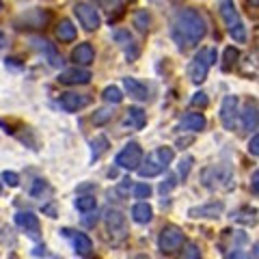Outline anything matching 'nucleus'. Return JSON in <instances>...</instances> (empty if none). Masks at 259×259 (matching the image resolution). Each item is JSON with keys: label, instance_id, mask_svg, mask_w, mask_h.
Instances as JSON below:
<instances>
[{"label": "nucleus", "instance_id": "nucleus-1", "mask_svg": "<svg viewBox=\"0 0 259 259\" xmlns=\"http://www.w3.org/2000/svg\"><path fill=\"white\" fill-rule=\"evenodd\" d=\"M207 32V24L203 20V15L194 9H182L175 15L173 20V41L177 44L180 50H188V48H194L201 39L205 37Z\"/></svg>", "mask_w": 259, "mask_h": 259}, {"label": "nucleus", "instance_id": "nucleus-2", "mask_svg": "<svg viewBox=\"0 0 259 259\" xmlns=\"http://www.w3.org/2000/svg\"><path fill=\"white\" fill-rule=\"evenodd\" d=\"M201 184H203L207 190L229 192L236 188V175H233V168L227 164V162H221V164H212V166L203 168Z\"/></svg>", "mask_w": 259, "mask_h": 259}, {"label": "nucleus", "instance_id": "nucleus-3", "mask_svg": "<svg viewBox=\"0 0 259 259\" xmlns=\"http://www.w3.org/2000/svg\"><path fill=\"white\" fill-rule=\"evenodd\" d=\"M218 11H221V18H223L225 26H227V30H229L233 41L244 44L246 41V26L240 18L236 5H233V0H218Z\"/></svg>", "mask_w": 259, "mask_h": 259}, {"label": "nucleus", "instance_id": "nucleus-4", "mask_svg": "<svg viewBox=\"0 0 259 259\" xmlns=\"http://www.w3.org/2000/svg\"><path fill=\"white\" fill-rule=\"evenodd\" d=\"M175 151L171 147H158L156 151H151L147 158L143 160V164L139 166V175L141 177H156L160 173H164L168 164L173 162Z\"/></svg>", "mask_w": 259, "mask_h": 259}, {"label": "nucleus", "instance_id": "nucleus-5", "mask_svg": "<svg viewBox=\"0 0 259 259\" xmlns=\"http://www.w3.org/2000/svg\"><path fill=\"white\" fill-rule=\"evenodd\" d=\"M216 63V50L214 48H201L199 54L194 56L188 65V78L194 84H201L207 78L209 67Z\"/></svg>", "mask_w": 259, "mask_h": 259}, {"label": "nucleus", "instance_id": "nucleus-6", "mask_svg": "<svg viewBox=\"0 0 259 259\" xmlns=\"http://www.w3.org/2000/svg\"><path fill=\"white\" fill-rule=\"evenodd\" d=\"M74 13H76V18L80 22V26H82L84 30L93 32V30L100 28L102 18H100V13H97V9L91 3H87V0H78V3L74 5Z\"/></svg>", "mask_w": 259, "mask_h": 259}, {"label": "nucleus", "instance_id": "nucleus-7", "mask_svg": "<svg viewBox=\"0 0 259 259\" xmlns=\"http://www.w3.org/2000/svg\"><path fill=\"white\" fill-rule=\"evenodd\" d=\"M182 244H184V231L180 229V227H175V225L162 227V231L158 236V246H160L162 253L171 255V253H175V250H180Z\"/></svg>", "mask_w": 259, "mask_h": 259}, {"label": "nucleus", "instance_id": "nucleus-8", "mask_svg": "<svg viewBox=\"0 0 259 259\" xmlns=\"http://www.w3.org/2000/svg\"><path fill=\"white\" fill-rule=\"evenodd\" d=\"M117 166L125 168V171H139L143 164V149L139 143H127L123 149L117 153Z\"/></svg>", "mask_w": 259, "mask_h": 259}, {"label": "nucleus", "instance_id": "nucleus-9", "mask_svg": "<svg viewBox=\"0 0 259 259\" xmlns=\"http://www.w3.org/2000/svg\"><path fill=\"white\" fill-rule=\"evenodd\" d=\"M221 121L225 130L233 132L238 123V97L236 95H227L223 100V106H221Z\"/></svg>", "mask_w": 259, "mask_h": 259}, {"label": "nucleus", "instance_id": "nucleus-10", "mask_svg": "<svg viewBox=\"0 0 259 259\" xmlns=\"http://www.w3.org/2000/svg\"><path fill=\"white\" fill-rule=\"evenodd\" d=\"M59 82L61 84H87L91 82V71L89 69H82V67H74V69H65L59 74Z\"/></svg>", "mask_w": 259, "mask_h": 259}, {"label": "nucleus", "instance_id": "nucleus-11", "mask_svg": "<svg viewBox=\"0 0 259 259\" xmlns=\"http://www.w3.org/2000/svg\"><path fill=\"white\" fill-rule=\"evenodd\" d=\"M15 225H18L22 231H26L32 240L39 238V231H41L39 229V218L32 212H18L15 214Z\"/></svg>", "mask_w": 259, "mask_h": 259}, {"label": "nucleus", "instance_id": "nucleus-12", "mask_svg": "<svg viewBox=\"0 0 259 259\" xmlns=\"http://www.w3.org/2000/svg\"><path fill=\"white\" fill-rule=\"evenodd\" d=\"M61 108L67 110V112H78L82 110L84 106L91 104V97L89 95H82V93H63L61 95Z\"/></svg>", "mask_w": 259, "mask_h": 259}, {"label": "nucleus", "instance_id": "nucleus-13", "mask_svg": "<svg viewBox=\"0 0 259 259\" xmlns=\"http://www.w3.org/2000/svg\"><path fill=\"white\" fill-rule=\"evenodd\" d=\"M223 209H225L223 201H212V203H205V205H199V207H190L188 216L190 218H218L223 214Z\"/></svg>", "mask_w": 259, "mask_h": 259}, {"label": "nucleus", "instance_id": "nucleus-14", "mask_svg": "<svg viewBox=\"0 0 259 259\" xmlns=\"http://www.w3.org/2000/svg\"><path fill=\"white\" fill-rule=\"evenodd\" d=\"M63 233L71 240V244H74L76 253L78 255H89L93 250V242L91 238L87 236V233H78V231H69V229H63Z\"/></svg>", "mask_w": 259, "mask_h": 259}, {"label": "nucleus", "instance_id": "nucleus-15", "mask_svg": "<svg viewBox=\"0 0 259 259\" xmlns=\"http://www.w3.org/2000/svg\"><path fill=\"white\" fill-rule=\"evenodd\" d=\"M30 44H32V48H35V50H39L41 54H46V56H48V61H50V65H54V67H59V65L63 63V59L59 56V52H56V48H54L50 41H46V39L35 37Z\"/></svg>", "mask_w": 259, "mask_h": 259}, {"label": "nucleus", "instance_id": "nucleus-16", "mask_svg": "<svg viewBox=\"0 0 259 259\" xmlns=\"http://www.w3.org/2000/svg\"><path fill=\"white\" fill-rule=\"evenodd\" d=\"M180 127L186 132H201L205 127V117L201 112H186L180 121Z\"/></svg>", "mask_w": 259, "mask_h": 259}, {"label": "nucleus", "instance_id": "nucleus-17", "mask_svg": "<svg viewBox=\"0 0 259 259\" xmlns=\"http://www.w3.org/2000/svg\"><path fill=\"white\" fill-rule=\"evenodd\" d=\"M71 61H74L76 65H91L95 61V50L91 44H80L74 52H71Z\"/></svg>", "mask_w": 259, "mask_h": 259}, {"label": "nucleus", "instance_id": "nucleus-18", "mask_svg": "<svg viewBox=\"0 0 259 259\" xmlns=\"http://www.w3.org/2000/svg\"><path fill=\"white\" fill-rule=\"evenodd\" d=\"M240 117H242V127L246 130V132H250V130H257L259 125V108L255 106V104H246L244 110L240 112Z\"/></svg>", "mask_w": 259, "mask_h": 259}, {"label": "nucleus", "instance_id": "nucleus-19", "mask_svg": "<svg viewBox=\"0 0 259 259\" xmlns=\"http://www.w3.org/2000/svg\"><path fill=\"white\" fill-rule=\"evenodd\" d=\"M123 87H125L127 95L134 97V100H147L149 97V89L143 82H139L136 78H123Z\"/></svg>", "mask_w": 259, "mask_h": 259}, {"label": "nucleus", "instance_id": "nucleus-20", "mask_svg": "<svg viewBox=\"0 0 259 259\" xmlns=\"http://www.w3.org/2000/svg\"><path fill=\"white\" fill-rule=\"evenodd\" d=\"M231 221L233 223H240V225H246V227H255L257 225V209L253 207H240L236 212H231Z\"/></svg>", "mask_w": 259, "mask_h": 259}, {"label": "nucleus", "instance_id": "nucleus-21", "mask_svg": "<svg viewBox=\"0 0 259 259\" xmlns=\"http://www.w3.org/2000/svg\"><path fill=\"white\" fill-rule=\"evenodd\" d=\"M125 112H127V115H125V123L130 127H134V130H143L145 127V123H147V115H145L143 108L132 106V108H127Z\"/></svg>", "mask_w": 259, "mask_h": 259}, {"label": "nucleus", "instance_id": "nucleus-22", "mask_svg": "<svg viewBox=\"0 0 259 259\" xmlns=\"http://www.w3.org/2000/svg\"><path fill=\"white\" fill-rule=\"evenodd\" d=\"M56 39H59L61 44L74 41L76 39V26L69 20H61L59 24H56Z\"/></svg>", "mask_w": 259, "mask_h": 259}, {"label": "nucleus", "instance_id": "nucleus-23", "mask_svg": "<svg viewBox=\"0 0 259 259\" xmlns=\"http://www.w3.org/2000/svg\"><path fill=\"white\" fill-rule=\"evenodd\" d=\"M132 218L139 225H147L151 218H153V209H151V205L149 203H136L134 207H132Z\"/></svg>", "mask_w": 259, "mask_h": 259}, {"label": "nucleus", "instance_id": "nucleus-24", "mask_svg": "<svg viewBox=\"0 0 259 259\" xmlns=\"http://www.w3.org/2000/svg\"><path fill=\"white\" fill-rule=\"evenodd\" d=\"M106 225H108V229L115 233L117 229H123L125 227V216L119 212V209H108L106 212Z\"/></svg>", "mask_w": 259, "mask_h": 259}, {"label": "nucleus", "instance_id": "nucleus-25", "mask_svg": "<svg viewBox=\"0 0 259 259\" xmlns=\"http://www.w3.org/2000/svg\"><path fill=\"white\" fill-rule=\"evenodd\" d=\"M115 41L121 46V48H125V54H130V48H132V50H136L139 52V48L134 46V39H132V35H130L127 30H115Z\"/></svg>", "mask_w": 259, "mask_h": 259}, {"label": "nucleus", "instance_id": "nucleus-26", "mask_svg": "<svg viewBox=\"0 0 259 259\" xmlns=\"http://www.w3.org/2000/svg\"><path fill=\"white\" fill-rule=\"evenodd\" d=\"M106 149H108V139L106 136H97V139H93L91 141V160H97Z\"/></svg>", "mask_w": 259, "mask_h": 259}, {"label": "nucleus", "instance_id": "nucleus-27", "mask_svg": "<svg viewBox=\"0 0 259 259\" xmlns=\"http://www.w3.org/2000/svg\"><path fill=\"white\" fill-rule=\"evenodd\" d=\"M102 97H104V102H108V104H121L123 102V93H121L119 87H106Z\"/></svg>", "mask_w": 259, "mask_h": 259}, {"label": "nucleus", "instance_id": "nucleus-28", "mask_svg": "<svg viewBox=\"0 0 259 259\" xmlns=\"http://www.w3.org/2000/svg\"><path fill=\"white\" fill-rule=\"evenodd\" d=\"M76 207L80 209V212L89 214V212H93V209L97 207V201H95V197H91V194H87V197H78L76 199Z\"/></svg>", "mask_w": 259, "mask_h": 259}, {"label": "nucleus", "instance_id": "nucleus-29", "mask_svg": "<svg viewBox=\"0 0 259 259\" xmlns=\"http://www.w3.org/2000/svg\"><path fill=\"white\" fill-rule=\"evenodd\" d=\"M149 24H151V15L147 11H136L134 13V26L139 28L141 32H147L149 30Z\"/></svg>", "mask_w": 259, "mask_h": 259}, {"label": "nucleus", "instance_id": "nucleus-30", "mask_svg": "<svg viewBox=\"0 0 259 259\" xmlns=\"http://www.w3.org/2000/svg\"><path fill=\"white\" fill-rule=\"evenodd\" d=\"M110 119H112V112H110L108 108H100V110H97L95 115H93V123H95V125H104V123H106V121H110Z\"/></svg>", "mask_w": 259, "mask_h": 259}, {"label": "nucleus", "instance_id": "nucleus-31", "mask_svg": "<svg viewBox=\"0 0 259 259\" xmlns=\"http://www.w3.org/2000/svg\"><path fill=\"white\" fill-rule=\"evenodd\" d=\"M192 158L190 156H186L182 162H180V168H177V175H180L182 177V180H186V177H188V171H190V168H192Z\"/></svg>", "mask_w": 259, "mask_h": 259}, {"label": "nucleus", "instance_id": "nucleus-32", "mask_svg": "<svg viewBox=\"0 0 259 259\" xmlns=\"http://www.w3.org/2000/svg\"><path fill=\"white\" fill-rule=\"evenodd\" d=\"M182 259H201V250H199V246L197 244H186V250H184V255H182Z\"/></svg>", "mask_w": 259, "mask_h": 259}, {"label": "nucleus", "instance_id": "nucleus-33", "mask_svg": "<svg viewBox=\"0 0 259 259\" xmlns=\"http://www.w3.org/2000/svg\"><path fill=\"white\" fill-rule=\"evenodd\" d=\"M207 102H209V100H207V95H205L203 91H199V93H194V95H192L190 106H194V108H197V106H199V108H205V106H207Z\"/></svg>", "mask_w": 259, "mask_h": 259}, {"label": "nucleus", "instance_id": "nucleus-34", "mask_svg": "<svg viewBox=\"0 0 259 259\" xmlns=\"http://www.w3.org/2000/svg\"><path fill=\"white\" fill-rule=\"evenodd\" d=\"M236 59H238V50L236 48H227L225 50V65H223V69H229L233 63H236Z\"/></svg>", "mask_w": 259, "mask_h": 259}, {"label": "nucleus", "instance_id": "nucleus-35", "mask_svg": "<svg viewBox=\"0 0 259 259\" xmlns=\"http://www.w3.org/2000/svg\"><path fill=\"white\" fill-rule=\"evenodd\" d=\"M134 194H136V199H147L151 194V186L149 184H136L134 186Z\"/></svg>", "mask_w": 259, "mask_h": 259}, {"label": "nucleus", "instance_id": "nucleus-36", "mask_svg": "<svg viewBox=\"0 0 259 259\" xmlns=\"http://www.w3.org/2000/svg\"><path fill=\"white\" fill-rule=\"evenodd\" d=\"M3 182L9 184L11 188H18V186H20V175L13 173V171H5V173H3Z\"/></svg>", "mask_w": 259, "mask_h": 259}, {"label": "nucleus", "instance_id": "nucleus-37", "mask_svg": "<svg viewBox=\"0 0 259 259\" xmlns=\"http://www.w3.org/2000/svg\"><path fill=\"white\" fill-rule=\"evenodd\" d=\"M175 186H177V177H175V175H168L166 180L160 184V192H162V194H166V192H171Z\"/></svg>", "mask_w": 259, "mask_h": 259}, {"label": "nucleus", "instance_id": "nucleus-38", "mask_svg": "<svg viewBox=\"0 0 259 259\" xmlns=\"http://www.w3.org/2000/svg\"><path fill=\"white\" fill-rule=\"evenodd\" d=\"M121 3L123 0H100V7L106 11H112V9H121Z\"/></svg>", "mask_w": 259, "mask_h": 259}, {"label": "nucleus", "instance_id": "nucleus-39", "mask_svg": "<svg viewBox=\"0 0 259 259\" xmlns=\"http://www.w3.org/2000/svg\"><path fill=\"white\" fill-rule=\"evenodd\" d=\"M248 151L253 153V156H259V132L250 139V143H248Z\"/></svg>", "mask_w": 259, "mask_h": 259}, {"label": "nucleus", "instance_id": "nucleus-40", "mask_svg": "<svg viewBox=\"0 0 259 259\" xmlns=\"http://www.w3.org/2000/svg\"><path fill=\"white\" fill-rule=\"evenodd\" d=\"M225 259H248V255L242 253V250H238V248H233V250H229V253L225 255Z\"/></svg>", "mask_w": 259, "mask_h": 259}, {"label": "nucleus", "instance_id": "nucleus-41", "mask_svg": "<svg viewBox=\"0 0 259 259\" xmlns=\"http://www.w3.org/2000/svg\"><path fill=\"white\" fill-rule=\"evenodd\" d=\"M250 188H253L255 194H259V171H255L253 177H250Z\"/></svg>", "mask_w": 259, "mask_h": 259}, {"label": "nucleus", "instance_id": "nucleus-42", "mask_svg": "<svg viewBox=\"0 0 259 259\" xmlns=\"http://www.w3.org/2000/svg\"><path fill=\"white\" fill-rule=\"evenodd\" d=\"M44 212L50 216V218H56V209H54V205H46V207H44Z\"/></svg>", "mask_w": 259, "mask_h": 259}, {"label": "nucleus", "instance_id": "nucleus-43", "mask_svg": "<svg viewBox=\"0 0 259 259\" xmlns=\"http://www.w3.org/2000/svg\"><path fill=\"white\" fill-rule=\"evenodd\" d=\"M5 44H7V35H5V32H0V50L5 48Z\"/></svg>", "mask_w": 259, "mask_h": 259}, {"label": "nucleus", "instance_id": "nucleus-44", "mask_svg": "<svg viewBox=\"0 0 259 259\" xmlns=\"http://www.w3.org/2000/svg\"><path fill=\"white\" fill-rule=\"evenodd\" d=\"M253 259H259V242L253 246Z\"/></svg>", "mask_w": 259, "mask_h": 259}, {"label": "nucleus", "instance_id": "nucleus-45", "mask_svg": "<svg viewBox=\"0 0 259 259\" xmlns=\"http://www.w3.org/2000/svg\"><path fill=\"white\" fill-rule=\"evenodd\" d=\"M246 3H248L250 7H259V0H246Z\"/></svg>", "mask_w": 259, "mask_h": 259}, {"label": "nucleus", "instance_id": "nucleus-46", "mask_svg": "<svg viewBox=\"0 0 259 259\" xmlns=\"http://www.w3.org/2000/svg\"><path fill=\"white\" fill-rule=\"evenodd\" d=\"M5 9V7H3V0H0V11H3Z\"/></svg>", "mask_w": 259, "mask_h": 259}, {"label": "nucleus", "instance_id": "nucleus-47", "mask_svg": "<svg viewBox=\"0 0 259 259\" xmlns=\"http://www.w3.org/2000/svg\"><path fill=\"white\" fill-rule=\"evenodd\" d=\"M0 192H3V182H0Z\"/></svg>", "mask_w": 259, "mask_h": 259}]
</instances>
